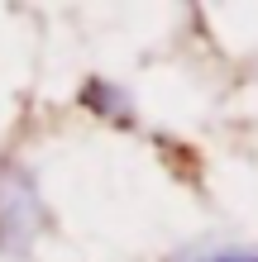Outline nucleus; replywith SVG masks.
<instances>
[{"mask_svg":"<svg viewBox=\"0 0 258 262\" xmlns=\"http://www.w3.org/2000/svg\"><path fill=\"white\" fill-rule=\"evenodd\" d=\"M177 262H258V248H196Z\"/></svg>","mask_w":258,"mask_h":262,"instance_id":"1","label":"nucleus"}]
</instances>
